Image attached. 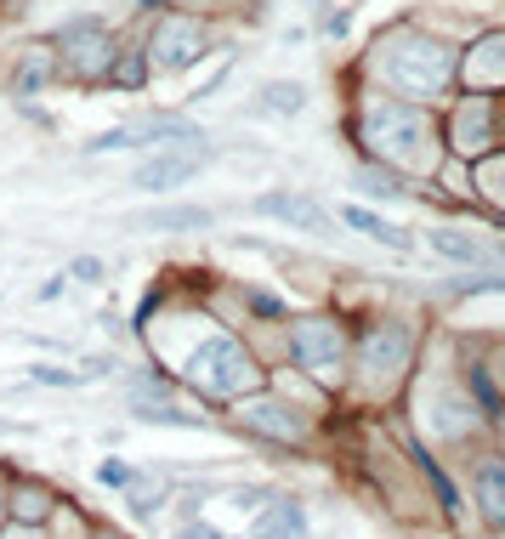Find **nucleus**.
I'll use <instances>...</instances> for the list:
<instances>
[{"instance_id": "1", "label": "nucleus", "mask_w": 505, "mask_h": 539, "mask_svg": "<svg viewBox=\"0 0 505 539\" xmlns=\"http://www.w3.org/2000/svg\"><path fill=\"white\" fill-rule=\"evenodd\" d=\"M188 375L205 386L210 398H233V392H244V386L256 381V369H250L244 347H239V341H227V335H216V341H205V347L193 352Z\"/></svg>"}, {"instance_id": "2", "label": "nucleus", "mask_w": 505, "mask_h": 539, "mask_svg": "<svg viewBox=\"0 0 505 539\" xmlns=\"http://www.w3.org/2000/svg\"><path fill=\"white\" fill-rule=\"evenodd\" d=\"M296 358L301 369H313V375H324V381H335L341 375V330L335 324H324V318H307V324H296Z\"/></svg>"}, {"instance_id": "3", "label": "nucleus", "mask_w": 505, "mask_h": 539, "mask_svg": "<svg viewBox=\"0 0 505 539\" xmlns=\"http://www.w3.org/2000/svg\"><path fill=\"white\" fill-rule=\"evenodd\" d=\"M205 148H188V154H159V159H142L137 176H131V188H148V193H165V188H182L193 176L205 171Z\"/></svg>"}, {"instance_id": "4", "label": "nucleus", "mask_w": 505, "mask_h": 539, "mask_svg": "<svg viewBox=\"0 0 505 539\" xmlns=\"http://www.w3.org/2000/svg\"><path fill=\"white\" fill-rule=\"evenodd\" d=\"M392 80L409 91H437L449 80V57L437 52V46H403V52L392 57Z\"/></svg>"}, {"instance_id": "5", "label": "nucleus", "mask_w": 505, "mask_h": 539, "mask_svg": "<svg viewBox=\"0 0 505 539\" xmlns=\"http://www.w3.org/2000/svg\"><path fill=\"white\" fill-rule=\"evenodd\" d=\"M210 222H216V216H210L205 205H159V210L131 216L137 233H199V227H210Z\"/></svg>"}, {"instance_id": "6", "label": "nucleus", "mask_w": 505, "mask_h": 539, "mask_svg": "<svg viewBox=\"0 0 505 539\" xmlns=\"http://www.w3.org/2000/svg\"><path fill=\"white\" fill-rule=\"evenodd\" d=\"M250 210H256V216H279V222H290V227H307V233H324V222H330V216H324L313 199H301V193H262Z\"/></svg>"}, {"instance_id": "7", "label": "nucleus", "mask_w": 505, "mask_h": 539, "mask_svg": "<svg viewBox=\"0 0 505 539\" xmlns=\"http://www.w3.org/2000/svg\"><path fill=\"white\" fill-rule=\"evenodd\" d=\"M199 46H205V29L188 18H171L159 29V63H165V69H188L193 57H199Z\"/></svg>"}, {"instance_id": "8", "label": "nucleus", "mask_w": 505, "mask_h": 539, "mask_svg": "<svg viewBox=\"0 0 505 539\" xmlns=\"http://www.w3.org/2000/svg\"><path fill=\"white\" fill-rule=\"evenodd\" d=\"M369 131H375V137H392V142H386L392 154H415V142L426 137V120L409 114V108H381V114L369 120Z\"/></svg>"}, {"instance_id": "9", "label": "nucleus", "mask_w": 505, "mask_h": 539, "mask_svg": "<svg viewBox=\"0 0 505 539\" xmlns=\"http://www.w3.org/2000/svg\"><path fill=\"white\" fill-rule=\"evenodd\" d=\"M403 358H409V330H403V324H381V330L364 341V364L375 369V375L403 369Z\"/></svg>"}, {"instance_id": "10", "label": "nucleus", "mask_w": 505, "mask_h": 539, "mask_svg": "<svg viewBox=\"0 0 505 539\" xmlns=\"http://www.w3.org/2000/svg\"><path fill=\"white\" fill-rule=\"evenodd\" d=\"M244 426H256V432H267V437H279V443H296V437L307 432L296 409H284V403H267V398L244 409Z\"/></svg>"}, {"instance_id": "11", "label": "nucleus", "mask_w": 505, "mask_h": 539, "mask_svg": "<svg viewBox=\"0 0 505 539\" xmlns=\"http://www.w3.org/2000/svg\"><path fill=\"white\" fill-rule=\"evenodd\" d=\"M477 494H483V517L494 528H505V460H488L477 471Z\"/></svg>"}, {"instance_id": "12", "label": "nucleus", "mask_w": 505, "mask_h": 539, "mask_svg": "<svg viewBox=\"0 0 505 539\" xmlns=\"http://www.w3.org/2000/svg\"><path fill=\"white\" fill-rule=\"evenodd\" d=\"M341 216H347V227H358V233H369V239L392 244V250H409V233H403V227H392V222H381L375 210H364V205H347Z\"/></svg>"}, {"instance_id": "13", "label": "nucleus", "mask_w": 505, "mask_h": 539, "mask_svg": "<svg viewBox=\"0 0 505 539\" xmlns=\"http://www.w3.org/2000/svg\"><path fill=\"white\" fill-rule=\"evenodd\" d=\"M460 148H466V154H483L488 148V108L483 103L460 108Z\"/></svg>"}, {"instance_id": "14", "label": "nucleus", "mask_w": 505, "mask_h": 539, "mask_svg": "<svg viewBox=\"0 0 505 539\" xmlns=\"http://www.w3.org/2000/svg\"><path fill=\"white\" fill-rule=\"evenodd\" d=\"M137 142H199V131H193L188 120H148L131 131Z\"/></svg>"}, {"instance_id": "15", "label": "nucleus", "mask_w": 505, "mask_h": 539, "mask_svg": "<svg viewBox=\"0 0 505 539\" xmlns=\"http://www.w3.org/2000/svg\"><path fill=\"white\" fill-rule=\"evenodd\" d=\"M296 528H301V511L296 505H279V511H267V517L256 522V534L250 539H290Z\"/></svg>"}, {"instance_id": "16", "label": "nucleus", "mask_w": 505, "mask_h": 539, "mask_svg": "<svg viewBox=\"0 0 505 539\" xmlns=\"http://www.w3.org/2000/svg\"><path fill=\"white\" fill-rule=\"evenodd\" d=\"M432 250H443V256H454V261H488V250L471 244L466 233H432Z\"/></svg>"}, {"instance_id": "17", "label": "nucleus", "mask_w": 505, "mask_h": 539, "mask_svg": "<svg viewBox=\"0 0 505 539\" xmlns=\"http://www.w3.org/2000/svg\"><path fill=\"white\" fill-rule=\"evenodd\" d=\"M262 108H267V114H301V108H307V91H301V86H267Z\"/></svg>"}, {"instance_id": "18", "label": "nucleus", "mask_w": 505, "mask_h": 539, "mask_svg": "<svg viewBox=\"0 0 505 539\" xmlns=\"http://www.w3.org/2000/svg\"><path fill=\"white\" fill-rule=\"evenodd\" d=\"M358 188L375 193V199H403V182L392 171H375V165H369V171H358Z\"/></svg>"}, {"instance_id": "19", "label": "nucleus", "mask_w": 505, "mask_h": 539, "mask_svg": "<svg viewBox=\"0 0 505 539\" xmlns=\"http://www.w3.org/2000/svg\"><path fill=\"white\" fill-rule=\"evenodd\" d=\"M114 80H120L125 91H137L142 80H148V63H142V52H125L120 63H114Z\"/></svg>"}, {"instance_id": "20", "label": "nucleus", "mask_w": 505, "mask_h": 539, "mask_svg": "<svg viewBox=\"0 0 505 539\" xmlns=\"http://www.w3.org/2000/svg\"><path fill=\"white\" fill-rule=\"evenodd\" d=\"M29 381H35V386H86L91 375H74V369H46V364H40V369H29Z\"/></svg>"}, {"instance_id": "21", "label": "nucleus", "mask_w": 505, "mask_h": 539, "mask_svg": "<svg viewBox=\"0 0 505 539\" xmlns=\"http://www.w3.org/2000/svg\"><path fill=\"white\" fill-rule=\"evenodd\" d=\"M114 148H137V137L131 131H103V137L86 142V154H114Z\"/></svg>"}, {"instance_id": "22", "label": "nucleus", "mask_w": 505, "mask_h": 539, "mask_svg": "<svg viewBox=\"0 0 505 539\" xmlns=\"http://www.w3.org/2000/svg\"><path fill=\"white\" fill-rule=\"evenodd\" d=\"M97 477H103L108 488H131V483L142 477V471H137V466H125V460H108V466L97 471Z\"/></svg>"}, {"instance_id": "23", "label": "nucleus", "mask_w": 505, "mask_h": 539, "mask_svg": "<svg viewBox=\"0 0 505 539\" xmlns=\"http://www.w3.org/2000/svg\"><path fill=\"white\" fill-rule=\"evenodd\" d=\"M46 74H52V63H46V52H40V57H29V63H23V74H18V91H35L40 80H46Z\"/></svg>"}, {"instance_id": "24", "label": "nucleus", "mask_w": 505, "mask_h": 539, "mask_svg": "<svg viewBox=\"0 0 505 539\" xmlns=\"http://www.w3.org/2000/svg\"><path fill=\"white\" fill-rule=\"evenodd\" d=\"M69 279H80V284H97V279H103V261H97V256H80V261L69 267Z\"/></svg>"}, {"instance_id": "25", "label": "nucleus", "mask_w": 505, "mask_h": 539, "mask_svg": "<svg viewBox=\"0 0 505 539\" xmlns=\"http://www.w3.org/2000/svg\"><path fill=\"white\" fill-rule=\"evenodd\" d=\"M420 466H426V477H432V483H437V500H443V505H449V511H454V505H460V500H454V488H449V477H443V471H437L432 460H420Z\"/></svg>"}, {"instance_id": "26", "label": "nucleus", "mask_w": 505, "mask_h": 539, "mask_svg": "<svg viewBox=\"0 0 505 539\" xmlns=\"http://www.w3.org/2000/svg\"><path fill=\"white\" fill-rule=\"evenodd\" d=\"M176 539H222L216 528H205V522H188V528H176Z\"/></svg>"}, {"instance_id": "27", "label": "nucleus", "mask_w": 505, "mask_h": 539, "mask_svg": "<svg viewBox=\"0 0 505 539\" xmlns=\"http://www.w3.org/2000/svg\"><path fill=\"white\" fill-rule=\"evenodd\" d=\"M40 511H46V505H40L35 494H23V500H18V517L23 522H40Z\"/></svg>"}, {"instance_id": "28", "label": "nucleus", "mask_w": 505, "mask_h": 539, "mask_svg": "<svg viewBox=\"0 0 505 539\" xmlns=\"http://www.w3.org/2000/svg\"><path fill=\"white\" fill-rule=\"evenodd\" d=\"M35 296H40V301H57V296H63V279H46V284L35 290Z\"/></svg>"}, {"instance_id": "29", "label": "nucleus", "mask_w": 505, "mask_h": 539, "mask_svg": "<svg viewBox=\"0 0 505 539\" xmlns=\"http://www.w3.org/2000/svg\"><path fill=\"white\" fill-rule=\"evenodd\" d=\"M494 188H500V193H505V171H500V182H494Z\"/></svg>"}, {"instance_id": "30", "label": "nucleus", "mask_w": 505, "mask_h": 539, "mask_svg": "<svg viewBox=\"0 0 505 539\" xmlns=\"http://www.w3.org/2000/svg\"><path fill=\"white\" fill-rule=\"evenodd\" d=\"M0 432H18V426H6V420H0Z\"/></svg>"}]
</instances>
